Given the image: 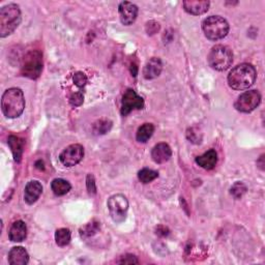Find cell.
<instances>
[{"instance_id":"obj_28","label":"cell","mask_w":265,"mask_h":265,"mask_svg":"<svg viewBox=\"0 0 265 265\" xmlns=\"http://www.w3.org/2000/svg\"><path fill=\"white\" fill-rule=\"evenodd\" d=\"M86 186L87 191L90 195H96L97 194V187H96V181L93 174H88L86 179Z\"/></svg>"},{"instance_id":"obj_27","label":"cell","mask_w":265,"mask_h":265,"mask_svg":"<svg viewBox=\"0 0 265 265\" xmlns=\"http://www.w3.org/2000/svg\"><path fill=\"white\" fill-rule=\"evenodd\" d=\"M73 81H74L76 86H78L79 88H82L87 84L88 79H87V76L84 73L77 72L73 77Z\"/></svg>"},{"instance_id":"obj_15","label":"cell","mask_w":265,"mask_h":265,"mask_svg":"<svg viewBox=\"0 0 265 265\" xmlns=\"http://www.w3.org/2000/svg\"><path fill=\"white\" fill-rule=\"evenodd\" d=\"M163 70V63L160 58L152 57L147 61L143 70V76L146 80H152L159 77Z\"/></svg>"},{"instance_id":"obj_1","label":"cell","mask_w":265,"mask_h":265,"mask_svg":"<svg viewBox=\"0 0 265 265\" xmlns=\"http://www.w3.org/2000/svg\"><path fill=\"white\" fill-rule=\"evenodd\" d=\"M257 73L255 68L249 63H241L235 67L228 75V84L235 91H245L256 81Z\"/></svg>"},{"instance_id":"obj_2","label":"cell","mask_w":265,"mask_h":265,"mask_svg":"<svg viewBox=\"0 0 265 265\" xmlns=\"http://www.w3.org/2000/svg\"><path fill=\"white\" fill-rule=\"evenodd\" d=\"M2 108L8 118L19 117L25 108V98L20 88H10L6 91L2 99Z\"/></svg>"},{"instance_id":"obj_7","label":"cell","mask_w":265,"mask_h":265,"mask_svg":"<svg viewBox=\"0 0 265 265\" xmlns=\"http://www.w3.org/2000/svg\"><path fill=\"white\" fill-rule=\"evenodd\" d=\"M110 215L115 223H122L126 218L128 209V201L125 196L116 194L111 196L107 202Z\"/></svg>"},{"instance_id":"obj_25","label":"cell","mask_w":265,"mask_h":265,"mask_svg":"<svg viewBox=\"0 0 265 265\" xmlns=\"http://www.w3.org/2000/svg\"><path fill=\"white\" fill-rule=\"evenodd\" d=\"M112 121L109 119H101L98 120L94 124V132L96 135H104L111 129Z\"/></svg>"},{"instance_id":"obj_12","label":"cell","mask_w":265,"mask_h":265,"mask_svg":"<svg viewBox=\"0 0 265 265\" xmlns=\"http://www.w3.org/2000/svg\"><path fill=\"white\" fill-rule=\"evenodd\" d=\"M183 6L187 13L194 16H200L208 11L210 3L208 0H186L183 3Z\"/></svg>"},{"instance_id":"obj_17","label":"cell","mask_w":265,"mask_h":265,"mask_svg":"<svg viewBox=\"0 0 265 265\" xmlns=\"http://www.w3.org/2000/svg\"><path fill=\"white\" fill-rule=\"evenodd\" d=\"M29 262V255L22 247H15L9 253V263L11 265H25Z\"/></svg>"},{"instance_id":"obj_31","label":"cell","mask_w":265,"mask_h":265,"mask_svg":"<svg viewBox=\"0 0 265 265\" xmlns=\"http://www.w3.org/2000/svg\"><path fill=\"white\" fill-rule=\"evenodd\" d=\"M160 30V24L154 22V21H150L147 23L146 25V31L148 34H154Z\"/></svg>"},{"instance_id":"obj_4","label":"cell","mask_w":265,"mask_h":265,"mask_svg":"<svg viewBox=\"0 0 265 265\" xmlns=\"http://www.w3.org/2000/svg\"><path fill=\"white\" fill-rule=\"evenodd\" d=\"M207 60L213 70L223 72L231 67L233 62V53L227 46L216 45L210 50Z\"/></svg>"},{"instance_id":"obj_9","label":"cell","mask_w":265,"mask_h":265,"mask_svg":"<svg viewBox=\"0 0 265 265\" xmlns=\"http://www.w3.org/2000/svg\"><path fill=\"white\" fill-rule=\"evenodd\" d=\"M144 107V100L136 94L135 91L128 90L125 91L123 97H122V103H121V115L126 116L129 114L132 110H141Z\"/></svg>"},{"instance_id":"obj_3","label":"cell","mask_w":265,"mask_h":265,"mask_svg":"<svg viewBox=\"0 0 265 265\" xmlns=\"http://www.w3.org/2000/svg\"><path fill=\"white\" fill-rule=\"evenodd\" d=\"M21 23V11L19 6L9 4L0 9V36L12 34Z\"/></svg>"},{"instance_id":"obj_13","label":"cell","mask_w":265,"mask_h":265,"mask_svg":"<svg viewBox=\"0 0 265 265\" xmlns=\"http://www.w3.org/2000/svg\"><path fill=\"white\" fill-rule=\"evenodd\" d=\"M41 193H42L41 184L37 181H31L25 187L24 200L26 201L27 204L31 205L37 201Z\"/></svg>"},{"instance_id":"obj_29","label":"cell","mask_w":265,"mask_h":265,"mask_svg":"<svg viewBox=\"0 0 265 265\" xmlns=\"http://www.w3.org/2000/svg\"><path fill=\"white\" fill-rule=\"evenodd\" d=\"M84 102V96L81 93L73 94L70 98V104L73 107H80Z\"/></svg>"},{"instance_id":"obj_8","label":"cell","mask_w":265,"mask_h":265,"mask_svg":"<svg viewBox=\"0 0 265 265\" xmlns=\"http://www.w3.org/2000/svg\"><path fill=\"white\" fill-rule=\"evenodd\" d=\"M261 102V96L257 91L247 92L238 97L234 107L237 111L242 113H250L254 111Z\"/></svg>"},{"instance_id":"obj_16","label":"cell","mask_w":265,"mask_h":265,"mask_svg":"<svg viewBox=\"0 0 265 265\" xmlns=\"http://www.w3.org/2000/svg\"><path fill=\"white\" fill-rule=\"evenodd\" d=\"M27 236V227L23 220H16L9 231L10 240L13 242H21Z\"/></svg>"},{"instance_id":"obj_18","label":"cell","mask_w":265,"mask_h":265,"mask_svg":"<svg viewBox=\"0 0 265 265\" xmlns=\"http://www.w3.org/2000/svg\"><path fill=\"white\" fill-rule=\"evenodd\" d=\"M217 162V153L214 149L206 151L204 154L196 158V163L205 170H211L214 168Z\"/></svg>"},{"instance_id":"obj_10","label":"cell","mask_w":265,"mask_h":265,"mask_svg":"<svg viewBox=\"0 0 265 265\" xmlns=\"http://www.w3.org/2000/svg\"><path fill=\"white\" fill-rule=\"evenodd\" d=\"M84 157V148L80 144L68 146L59 156L61 164L65 167H74L79 164Z\"/></svg>"},{"instance_id":"obj_30","label":"cell","mask_w":265,"mask_h":265,"mask_svg":"<svg viewBox=\"0 0 265 265\" xmlns=\"http://www.w3.org/2000/svg\"><path fill=\"white\" fill-rule=\"evenodd\" d=\"M117 263H119V264H138L139 261L136 256L127 254V255L121 256L120 259L117 261Z\"/></svg>"},{"instance_id":"obj_19","label":"cell","mask_w":265,"mask_h":265,"mask_svg":"<svg viewBox=\"0 0 265 265\" xmlns=\"http://www.w3.org/2000/svg\"><path fill=\"white\" fill-rule=\"evenodd\" d=\"M8 144L13 152L14 156V160L17 163H20L21 159H22V154H23V150H24V140L20 137L17 136H10L8 139Z\"/></svg>"},{"instance_id":"obj_23","label":"cell","mask_w":265,"mask_h":265,"mask_svg":"<svg viewBox=\"0 0 265 265\" xmlns=\"http://www.w3.org/2000/svg\"><path fill=\"white\" fill-rule=\"evenodd\" d=\"M159 178V172L144 168L138 172V179L142 184H149Z\"/></svg>"},{"instance_id":"obj_20","label":"cell","mask_w":265,"mask_h":265,"mask_svg":"<svg viewBox=\"0 0 265 265\" xmlns=\"http://www.w3.org/2000/svg\"><path fill=\"white\" fill-rule=\"evenodd\" d=\"M153 131H154L153 124L144 123L137 130V134H136L137 141L141 142V143H146L151 138V136L153 135Z\"/></svg>"},{"instance_id":"obj_24","label":"cell","mask_w":265,"mask_h":265,"mask_svg":"<svg viewBox=\"0 0 265 265\" xmlns=\"http://www.w3.org/2000/svg\"><path fill=\"white\" fill-rule=\"evenodd\" d=\"M71 231L67 228H60L55 232V241L59 247H65L71 241Z\"/></svg>"},{"instance_id":"obj_11","label":"cell","mask_w":265,"mask_h":265,"mask_svg":"<svg viewBox=\"0 0 265 265\" xmlns=\"http://www.w3.org/2000/svg\"><path fill=\"white\" fill-rule=\"evenodd\" d=\"M119 12V18L123 25L129 26L134 23L138 17V8L136 5L123 2L118 7Z\"/></svg>"},{"instance_id":"obj_21","label":"cell","mask_w":265,"mask_h":265,"mask_svg":"<svg viewBox=\"0 0 265 265\" xmlns=\"http://www.w3.org/2000/svg\"><path fill=\"white\" fill-rule=\"evenodd\" d=\"M51 189L56 196H63L71 191L72 186L69 182H67L62 179H56L52 182Z\"/></svg>"},{"instance_id":"obj_32","label":"cell","mask_w":265,"mask_h":265,"mask_svg":"<svg viewBox=\"0 0 265 265\" xmlns=\"http://www.w3.org/2000/svg\"><path fill=\"white\" fill-rule=\"evenodd\" d=\"M263 160H264V154H262V156L260 157L259 161L257 162V165L260 167L261 170H264V162H263Z\"/></svg>"},{"instance_id":"obj_14","label":"cell","mask_w":265,"mask_h":265,"mask_svg":"<svg viewBox=\"0 0 265 265\" xmlns=\"http://www.w3.org/2000/svg\"><path fill=\"white\" fill-rule=\"evenodd\" d=\"M171 156L172 150L167 143H159L151 150V158L157 164H164L168 162Z\"/></svg>"},{"instance_id":"obj_26","label":"cell","mask_w":265,"mask_h":265,"mask_svg":"<svg viewBox=\"0 0 265 265\" xmlns=\"http://www.w3.org/2000/svg\"><path fill=\"white\" fill-rule=\"evenodd\" d=\"M230 193L235 199H240L247 193V187L245 184L237 182L231 187Z\"/></svg>"},{"instance_id":"obj_6","label":"cell","mask_w":265,"mask_h":265,"mask_svg":"<svg viewBox=\"0 0 265 265\" xmlns=\"http://www.w3.org/2000/svg\"><path fill=\"white\" fill-rule=\"evenodd\" d=\"M42 71V55L39 51L28 52L22 60L21 74L29 79H37Z\"/></svg>"},{"instance_id":"obj_22","label":"cell","mask_w":265,"mask_h":265,"mask_svg":"<svg viewBox=\"0 0 265 265\" xmlns=\"http://www.w3.org/2000/svg\"><path fill=\"white\" fill-rule=\"evenodd\" d=\"M99 230H100V223L98 222V220H92L91 223H88V224L84 225L83 227H81L80 235L84 238L92 237L95 234H97V232Z\"/></svg>"},{"instance_id":"obj_5","label":"cell","mask_w":265,"mask_h":265,"mask_svg":"<svg viewBox=\"0 0 265 265\" xmlns=\"http://www.w3.org/2000/svg\"><path fill=\"white\" fill-rule=\"evenodd\" d=\"M202 29L208 39L218 40L224 38L228 34L229 24L223 17L210 16L203 21Z\"/></svg>"}]
</instances>
